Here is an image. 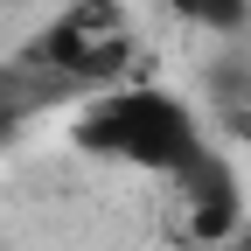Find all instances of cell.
Listing matches in <instances>:
<instances>
[{
	"mask_svg": "<svg viewBox=\"0 0 251 251\" xmlns=\"http://www.w3.org/2000/svg\"><path fill=\"white\" fill-rule=\"evenodd\" d=\"M175 202H181V230L196 244H224L244 230V196H237V168L224 161V147H209L196 168H181L175 181Z\"/></svg>",
	"mask_w": 251,
	"mask_h": 251,
	"instance_id": "3957f363",
	"label": "cell"
},
{
	"mask_svg": "<svg viewBox=\"0 0 251 251\" xmlns=\"http://www.w3.org/2000/svg\"><path fill=\"white\" fill-rule=\"evenodd\" d=\"M140 56V21L126 0H70V7H56L35 35L21 42L14 70L35 77L49 98L63 91H112L126 84V63Z\"/></svg>",
	"mask_w": 251,
	"mask_h": 251,
	"instance_id": "7a4b0ae2",
	"label": "cell"
},
{
	"mask_svg": "<svg viewBox=\"0 0 251 251\" xmlns=\"http://www.w3.org/2000/svg\"><path fill=\"white\" fill-rule=\"evenodd\" d=\"M168 7H175L181 21H196V28H216V35L251 28V0H168Z\"/></svg>",
	"mask_w": 251,
	"mask_h": 251,
	"instance_id": "277c9868",
	"label": "cell"
},
{
	"mask_svg": "<svg viewBox=\"0 0 251 251\" xmlns=\"http://www.w3.org/2000/svg\"><path fill=\"white\" fill-rule=\"evenodd\" d=\"M70 147L105 161V168H133V175H153V181H175L181 168H196L209 153V133H202V119H196V105L181 91L153 84V77H126L112 91L77 98Z\"/></svg>",
	"mask_w": 251,
	"mask_h": 251,
	"instance_id": "6da1fadb",
	"label": "cell"
}]
</instances>
